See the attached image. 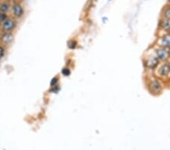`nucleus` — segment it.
Returning a JSON list of instances; mask_svg holds the SVG:
<instances>
[{"mask_svg":"<svg viewBox=\"0 0 170 150\" xmlns=\"http://www.w3.org/2000/svg\"><path fill=\"white\" fill-rule=\"evenodd\" d=\"M154 76L166 83L170 80V68L167 62H160L153 72Z\"/></svg>","mask_w":170,"mask_h":150,"instance_id":"obj_2","label":"nucleus"},{"mask_svg":"<svg viewBox=\"0 0 170 150\" xmlns=\"http://www.w3.org/2000/svg\"><path fill=\"white\" fill-rule=\"evenodd\" d=\"M155 46L170 49V33L163 34L156 40Z\"/></svg>","mask_w":170,"mask_h":150,"instance_id":"obj_5","label":"nucleus"},{"mask_svg":"<svg viewBox=\"0 0 170 150\" xmlns=\"http://www.w3.org/2000/svg\"><path fill=\"white\" fill-rule=\"evenodd\" d=\"M8 9H9V4L8 2H5L0 5V12L2 13H5L8 12Z\"/></svg>","mask_w":170,"mask_h":150,"instance_id":"obj_11","label":"nucleus"},{"mask_svg":"<svg viewBox=\"0 0 170 150\" xmlns=\"http://www.w3.org/2000/svg\"><path fill=\"white\" fill-rule=\"evenodd\" d=\"M162 18H165L166 20L170 21V4L166 6L164 9L163 10Z\"/></svg>","mask_w":170,"mask_h":150,"instance_id":"obj_10","label":"nucleus"},{"mask_svg":"<svg viewBox=\"0 0 170 150\" xmlns=\"http://www.w3.org/2000/svg\"><path fill=\"white\" fill-rule=\"evenodd\" d=\"M13 13L16 17L20 18L24 14V9H23L22 6L19 4H15L13 6Z\"/></svg>","mask_w":170,"mask_h":150,"instance_id":"obj_8","label":"nucleus"},{"mask_svg":"<svg viewBox=\"0 0 170 150\" xmlns=\"http://www.w3.org/2000/svg\"><path fill=\"white\" fill-rule=\"evenodd\" d=\"M145 84L148 92L153 96H160L164 91L165 83L154 76L153 73L146 77Z\"/></svg>","mask_w":170,"mask_h":150,"instance_id":"obj_1","label":"nucleus"},{"mask_svg":"<svg viewBox=\"0 0 170 150\" xmlns=\"http://www.w3.org/2000/svg\"><path fill=\"white\" fill-rule=\"evenodd\" d=\"M160 63V62L156 58V56L154 55L152 51L151 52L150 51L147 52V54L145 55V57L143 59V64L146 71L153 73Z\"/></svg>","mask_w":170,"mask_h":150,"instance_id":"obj_3","label":"nucleus"},{"mask_svg":"<svg viewBox=\"0 0 170 150\" xmlns=\"http://www.w3.org/2000/svg\"><path fill=\"white\" fill-rule=\"evenodd\" d=\"M76 46H77V42L75 40H72L68 42V47L71 49H74L76 47Z\"/></svg>","mask_w":170,"mask_h":150,"instance_id":"obj_12","label":"nucleus"},{"mask_svg":"<svg viewBox=\"0 0 170 150\" xmlns=\"http://www.w3.org/2000/svg\"><path fill=\"white\" fill-rule=\"evenodd\" d=\"M15 27V22L13 19L8 18L2 24V29L5 32H8Z\"/></svg>","mask_w":170,"mask_h":150,"instance_id":"obj_7","label":"nucleus"},{"mask_svg":"<svg viewBox=\"0 0 170 150\" xmlns=\"http://www.w3.org/2000/svg\"><path fill=\"white\" fill-rule=\"evenodd\" d=\"M159 29L163 34L170 33V21L161 18L159 21Z\"/></svg>","mask_w":170,"mask_h":150,"instance_id":"obj_6","label":"nucleus"},{"mask_svg":"<svg viewBox=\"0 0 170 150\" xmlns=\"http://www.w3.org/2000/svg\"><path fill=\"white\" fill-rule=\"evenodd\" d=\"M167 63H168V64H169V68H170V58H169V59L168 61H167Z\"/></svg>","mask_w":170,"mask_h":150,"instance_id":"obj_16","label":"nucleus"},{"mask_svg":"<svg viewBox=\"0 0 170 150\" xmlns=\"http://www.w3.org/2000/svg\"><path fill=\"white\" fill-rule=\"evenodd\" d=\"M58 77H54L52 80V81H51V86H56L57 84H58Z\"/></svg>","mask_w":170,"mask_h":150,"instance_id":"obj_14","label":"nucleus"},{"mask_svg":"<svg viewBox=\"0 0 170 150\" xmlns=\"http://www.w3.org/2000/svg\"><path fill=\"white\" fill-rule=\"evenodd\" d=\"M0 13H1V12H0Z\"/></svg>","mask_w":170,"mask_h":150,"instance_id":"obj_17","label":"nucleus"},{"mask_svg":"<svg viewBox=\"0 0 170 150\" xmlns=\"http://www.w3.org/2000/svg\"><path fill=\"white\" fill-rule=\"evenodd\" d=\"M13 40V35L11 33L5 32L1 37V41L5 44H8Z\"/></svg>","mask_w":170,"mask_h":150,"instance_id":"obj_9","label":"nucleus"},{"mask_svg":"<svg viewBox=\"0 0 170 150\" xmlns=\"http://www.w3.org/2000/svg\"><path fill=\"white\" fill-rule=\"evenodd\" d=\"M152 52L160 62H166L170 58V52L167 49L154 45Z\"/></svg>","mask_w":170,"mask_h":150,"instance_id":"obj_4","label":"nucleus"},{"mask_svg":"<svg viewBox=\"0 0 170 150\" xmlns=\"http://www.w3.org/2000/svg\"><path fill=\"white\" fill-rule=\"evenodd\" d=\"M5 55V49L2 46H0V59L4 56Z\"/></svg>","mask_w":170,"mask_h":150,"instance_id":"obj_15","label":"nucleus"},{"mask_svg":"<svg viewBox=\"0 0 170 150\" xmlns=\"http://www.w3.org/2000/svg\"><path fill=\"white\" fill-rule=\"evenodd\" d=\"M61 73H62V74L64 75V76L67 77L70 75V73H71V71H70V70L68 68H63V70H62V71H61Z\"/></svg>","mask_w":170,"mask_h":150,"instance_id":"obj_13","label":"nucleus"}]
</instances>
